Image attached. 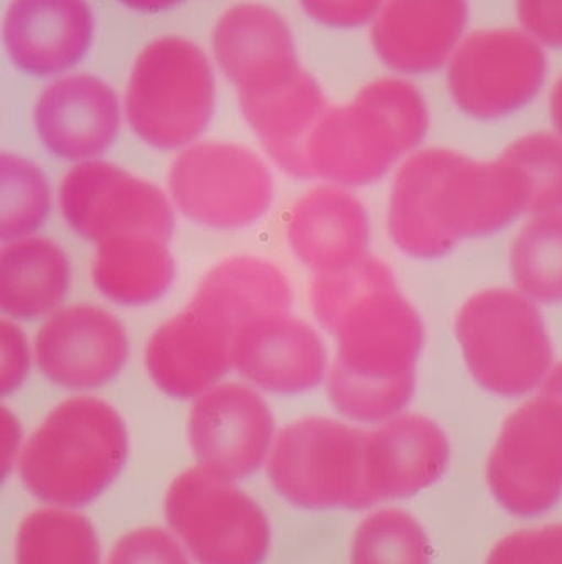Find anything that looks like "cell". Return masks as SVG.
<instances>
[{
  "label": "cell",
  "instance_id": "f546056e",
  "mask_svg": "<svg viewBox=\"0 0 562 564\" xmlns=\"http://www.w3.org/2000/svg\"><path fill=\"white\" fill-rule=\"evenodd\" d=\"M500 156L516 164L529 182V215L562 212V139L558 134L523 135Z\"/></svg>",
  "mask_w": 562,
  "mask_h": 564
},
{
  "label": "cell",
  "instance_id": "6da1fadb",
  "mask_svg": "<svg viewBox=\"0 0 562 564\" xmlns=\"http://www.w3.org/2000/svg\"><path fill=\"white\" fill-rule=\"evenodd\" d=\"M310 300L338 347L328 373L336 411L368 424L402 413L414 395L425 332L389 265L367 256L342 271L316 274Z\"/></svg>",
  "mask_w": 562,
  "mask_h": 564
},
{
  "label": "cell",
  "instance_id": "83f0119b",
  "mask_svg": "<svg viewBox=\"0 0 562 564\" xmlns=\"http://www.w3.org/2000/svg\"><path fill=\"white\" fill-rule=\"evenodd\" d=\"M352 564H431L430 538L404 510H377L355 532Z\"/></svg>",
  "mask_w": 562,
  "mask_h": 564
},
{
  "label": "cell",
  "instance_id": "4dcf8cb0",
  "mask_svg": "<svg viewBox=\"0 0 562 564\" xmlns=\"http://www.w3.org/2000/svg\"><path fill=\"white\" fill-rule=\"evenodd\" d=\"M487 564H562V524L507 535L491 550Z\"/></svg>",
  "mask_w": 562,
  "mask_h": 564
},
{
  "label": "cell",
  "instance_id": "4fadbf2b",
  "mask_svg": "<svg viewBox=\"0 0 562 564\" xmlns=\"http://www.w3.org/2000/svg\"><path fill=\"white\" fill-rule=\"evenodd\" d=\"M60 208L73 232L100 246L130 234H148L170 242L174 215L158 186L104 163L76 164L60 186Z\"/></svg>",
  "mask_w": 562,
  "mask_h": 564
},
{
  "label": "cell",
  "instance_id": "d4e9b609",
  "mask_svg": "<svg viewBox=\"0 0 562 564\" xmlns=\"http://www.w3.org/2000/svg\"><path fill=\"white\" fill-rule=\"evenodd\" d=\"M91 279L101 296L122 306H142L164 296L174 281L166 240L148 234L114 237L98 246Z\"/></svg>",
  "mask_w": 562,
  "mask_h": 564
},
{
  "label": "cell",
  "instance_id": "44dd1931",
  "mask_svg": "<svg viewBox=\"0 0 562 564\" xmlns=\"http://www.w3.org/2000/svg\"><path fill=\"white\" fill-rule=\"evenodd\" d=\"M238 104L253 134L284 173L313 177L307 141L329 106L316 78L303 65L278 80L238 94Z\"/></svg>",
  "mask_w": 562,
  "mask_h": 564
},
{
  "label": "cell",
  "instance_id": "30bf717a",
  "mask_svg": "<svg viewBox=\"0 0 562 564\" xmlns=\"http://www.w3.org/2000/svg\"><path fill=\"white\" fill-rule=\"evenodd\" d=\"M171 198L181 214L203 227L237 230L269 210L274 183L256 152L231 142L184 149L170 170Z\"/></svg>",
  "mask_w": 562,
  "mask_h": 564
},
{
  "label": "cell",
  "instance_id": "e575fe53",
  "mask_svg": "<svg viewBox=\"0 0 562 564\" xmlns=\"http://www.w3.org/2000/svg\"><path fill=\"white\" fill-rule=\"evenodd\" d=\"M30 369V348L21 329L2 322V394L14 392Z\"/></svg>",
  "mask_w": 562,
  "mask_h": 564
},
{
  "label": "cell",
  "instance_id": "cb8c5ba5",
  "mask_svg": "<svg viewBox=\"0 0 562 564\" xmlns=\"http://www.w3.org/2000/svg\"><path fill=\"white\" fill-rule=\"evenodd\" d=\"M72 269L62 247L41 237L12 240L0 253V306L15 319L47 315L65 300Z\"/></svg>",
  "mask_w": 562,
  "mask_h": 564
},
{
  "label": "cell",
  "instance_id": "9a60e30c",
  "mask_svg": "<svg viewBox=\"0 0 562 564\" xmlns=\"http://www.w3.org/2000/svg\"><path fill=\"white\" fill-rule=\"evenodd\" d=\"M34 358L51 382L90 391L119 376L129 358V340L116 316L78 304L55 313L41 326Z\"/></svg>",
  "mask_w": 562,
  "mask_h": 564
},
{
  "label": "cell",
  "instance_id": "d6a6232c",
  "mask_svg": "<svg viewBox=\"0 0 562 564\" xmlns=\"http://www.w3.org/2000/svg\"><path fill=\"white\" fill-rule=\"evenodd\" d=\"M301 11L332 30H355L374 22L386 0H298Z\"/></svg>",
  "mask_w": 562,
  "mask_h": 564
},
{
  "label": "cell",
  "instance_id": "7c38bea8",
  "mask_svg": "<svg viewBox=\"0 0 562 564\" xmlns=\"http://www.w3.org/2000/svg\"><path fill=\"white\" fill-rule=\"evenodd\" d=\"M548 58L526 31H476L454 51L447 88L476 120H498L529 106L544 87Z\"/></svg>",
  "mask_w": 562,
  "mask_h": 564
},
{
  "label": "cell",
  "instance_id": "484cf974",
  "mask_svg": "<svg viewBox=\"0 0 562 564\" xmlns=\"http://www.w3.org/2000/svg\"><path fill=\"white\" fill-rule=\"evenodd\" d=\"M15 564H101L97 532L73 509L34 510L19 528Z\"/></svg>",
  "mask_w": 562,
  "mask_h": 564
},
{
  "label": "cell",
  "instance_id": "277c9868",
  "mask_svg": "<svg viewBox=\"0 0 562 564\" xmlns=\"http://www.w3.org/2000/svg\"><path fill=\"white\" fill-rule=\"evenodd\" d=\"M129 456V434L116 409L95 398L56 405L19 453V477L51 507L78 509L116 481Z\"/></svg>",
  "mask_w": 562,
  "mask_h": 564
},
{
  "label": "cell",
  "instance_id": "d590c367",
  "mask_svg": "<svg viewBox=\"0 0 562 564\" xmlns=\"http://www.w3.org/2000/svg\"><path fill=\"white\" fill-rule=\"evenodd\" d=\"M117 2L133 12L159 14V12L171 11L183 0H117Z\"/></svg>",
  "mask_w": 562,
  "mask_h": 564
},
{
  "label": "cell",
  "instance_id": "ba28073f",
  "mask_svg": "<svg viewBox=\"0 0 562 564\" xmlns=\"http://www.w3.org/2000/svg\"><path fill=\"white\" fill-rule=\"evenodd\" d=\"M367 433L328 417H303L279 433L267 459L275 492L298 509L374 506L365 484Z\"/></svg>",
  "mask_w": 562,
  "mask_h": 564
},
{
  "label": "cell",
  "instance_id": "8992f818",
  "mask_svg": "<svg viewBox=\"0 0 562 564\" xmlns=\"http://www.w3.org/2000/svg\"><path fill=\"white\" fill-rule=\"evenodd\" d=\"M217 84L212 59L183 36L145 44L127 78L123 112L133 134L151 148H190L215 112Z\"/></svg>",
  "mask_w": 562,
  "mask_h": 564
},
{
  "label": "cell",
  "instance_id": "9c48e42d",
  "mask_svg": "<svg viewBox=\"0 0 562 564\" xmlns=\"http://www.w3.org/2000/svg\"><path fill=\"white\" fill-rule=\"evenodd\" d=\"M171 531L198 564H262L271 524L262 507L235 487L195 467L174 478L164 500Z\"/></svg>",
  "mask_w": 562,
  "mask_h": 564
},
{
  "label": "cell",
  "instance_id": "7a4b0ae2",
  "mask_svg": "<svg viewBox=\"0 0 562 564\" xmlns=\"http://www.w3.org/2000/svg\"><path fill=\"white\" fill-rule=\"evenodd\" d=\"M529 202L527 177L504 156L476 161L451 149H422L397 170L387 228L397 249L430 261L500 232L529 214Z\"/></svg>",
  "mask_w": 562,
  "mask_h": 564
},
{
  "label": "cell",
  "instance_id": "8fae6325",
  "mask_svg": "<svg viewBox=\"0 0 562 564\" xmlns=\"http://www.w3.org/2000/svg\"><path fill=\"white\" fill-rule=\"evenodd\" d=\"M497 502L517 518H536L562 499V408L539 394L508 414L487 464Z\"/></svg>",
  "mask_w": 562,
  "mask_h": 564
},
{
  "label": "cell",
  "instance_id": "836d02e7",
  "mask_svg": "<svg viewBox=\"0 0 562 564\" xmlns=\"http://www.w3.org/2000/svg\"><path fill=\"white\" fill-rule=\"evenodd\" d=\"M517 15L539 44L562 50V0H517Z\"/></svg>",
  "mask_w": 562,
  "mask_h": 564
},
{
  "label": "cell",
  "instance_id": "52a82bcc",
  "mask_svg": "<svg viewBox=\"0 0 562 564\" xmlns=\"http://www.w3.org/2000/svg\"><path fill=\"white\" fill-rule=\"evenodd\" d=\"M454 335L472 379L500 398L539 391L554 366L539 304L516 288L473 294L456 313Z\"/></svg>",
  "mask_w": 562,
  "mask_h": 564
},
{
  "label": "cell",
  "instance_id": "e0dca14e",
  "mask_svg": "<svg viewBox=\"0 0 562 564\" xmlns=\"http://www.w3.org/2000/svg\"><path fill=\"white\" fill-rule=\"evenodd\" d=\"M95 19L87 0H11L2 19V43L25 75H68L90 51Z\"/></svg>",
  "mask_w": 562,
  "mask_h": 564
},
{
  "label": "cell",
  "instance_id": "1f68e13d",
  "mask_svg": "<svg viewBox=\"0 0 562 564\" xmlns=\"http://www.w3.org/2000/svg\"><path fill=\"white\" fill-rule=\"evenodd\" d=\"M187 551L171 532L141 528L123 535L110 551L107 564H190Z\"/></svg>",
  "mask_w": 562,
  "mask_h": 564
},
{
  "label": "cell",
  "instance_id": "8d00e7d4",
  "mask_svg": "<svg viewBox=\"0 0 562 564\" xmlns=\"http://www.w3.org/2000/svg\"><path fill=\"white\" fill-rule=\"evenodd\" d=\"M539 394L558 402L562 408V362L552 366L551 372L548 373L539 389Z\"/></svg>",
  "mask_w": 562,
  "mask_h": 564
},
{
  "label": "cell",
  "instance_id": "ac0fdd59",
  "mask_svg": "<svg viewBox=\"0 0 562 564\" xmlns=\"http://www.w3.org/2000/svg\"><path fill=\"white\" fill-rule=\"evenodd\" d=\"M451 448L444 431L430 417L400 413L367 433L365 484L371 502L409 499L436 484Z\"/></svg>",
  "mask_w": 562,
  "mask_h": 564
},
{
  "label": "cell",
  "instance_id": "4316f807",
  "mask_svg": "<svg viewBox=\"0 0 562 564\" xmlns=\"http://www.w3.org/2000/svg\"><path fill=\"white\" fill-rule=\"evenodd\" d=\"M514 286L538 304L562 303V212L532 215L510 246Z\"/></svg>",
  "mask_w": 562,
  "mask_h": 564
},
{
  "label": "cell",
  "instance_id": "d6986e66",
  "mask_svg": "<svg viewBox=\"0 0 562 564\" xmlns=\"http://www.w3.org/2000/svg\"><path fill=\"white\" fill-rule=\"evenodd\" d=\"M466 24L468 0H386L371 24V46L393 72L424 75L453 58Z\"/></svg>",
  "mask_w": 562,
  "mask_h": 564
},
{
  "label": "cell",
  "instance_id": "603a6c76",
  "mask_svg": "<svg viewBox=\"0 0 562 564\" xmlns=\"http://www.w3.org/2000/svg\"><path fill=\"white\" fill-rule=\"evenodd\" d=\"M285 236L304 265L326 274L367 258L370 221L354 193L343 186H316L289 212Z\"/></svg>",
  "mask_w": 562,
  "mask_h": 564
},
{
  "label": "cell",
  "instance_id": "74e56055",
  "mask_svg": "<svg viewBox=\"0 0 562 564\" xmlns=\"http://www.w3.org/2000/svg\"><path fill=\"white\" fill-rule=\"evenodd\" d=\"M549 107H551V119L554 123L555 134L562 139V76L552 88Z\"/></svg>",
  "mask_w": 562,
  "mask_h": 564
},
{
  "label": "cell",
  "instance_id": "7402d4cb",
  "mask_svg": "<svg viewBox=\"0 0 562 564\" xmlns=\"http://www.w3.org/2000/svg\"><path fill=\"white\" fill-rule=\"evenodd\" d=\"M212 55L237 94L278 80L301 66L291 25L260 2L231 6L217 19Z\"/></svg>",
  "mask_w": 562,
  "mask_h": 564
},
{
  "label": "cell",
  "instance_id": "5b68a950",
  "mask_svg": "<svg viewBox=\"0 0 562 564\" xmlns=\"http://www.w3.org/2000/svg\"><path fill=\"white\" fill-rule=\"evenodd\" d=\"M259 318L256 303L212 269L183 312L152 333L144 355L152 382L174 399L199 398L234 367L238 333Z\"/></svg>",
  "mask_w": 562,
  "mask_h": 564
},
{
  "label": "cell",
  "instance_id": "ffe728a7",
  "mask_svg": "<svg viewBox=\"0 0 562 564\" xmlns=\"http://www.w3.org/2000/svg\"><path fill=\"white\" fill-rule=\"evenodd\" d=\"M231 360L256 388L284 395L316 388L328 366L320 335L289 313L247 325L238 333Z\"/></svg>",
  "mask_w": 562,
  "mask_h": 564
},
{
  "label": "cell",
  "instance_id": "5bb4252c",
  "mask_svg": "<svg viewBox=\"0 0 562 564\" xmlns=\"http://www.w3.org/2000/svg\"><path fill=\"white\" fill-rule=\"evenodd\" d=\"M187 440L198 467L221 480L256 474L274 446V417L263 399L244 383H217L196 398Z\"/></svg>",
  "mask_w": 562,
  "mask_h": 564
},
{
  "label": "cell",
  "instance_id": "3957f363",
  "mask_svg": "<svg viewBox=\"0 0 562 564\" xmlns=\"http://www.w3.org/2000/svg\"><path fill=\"white\" fill-rule=\"evenodd\" d=\"M430 112L421 91L399 78L365 85L346 106L328 107L307 141L311 176L357 188L386 176L424 141Z\"/></svg>",
  "mask_w": 562,
  "mask_h": 564
},
{
  "label": "cell",
  "instance_id": "2e32d148",
  "mask_svg": "<svg viewBox=\"0 0 562 564\" xmlns=\"http://www.w3.org/2000/svg\"><path fill=\"white\" fill-rule=\"evenodd\" d=\"M33 119L37 138L53 156L94 161L119 134V97L98 76L68 73L41 91Z\"/></svg>",
  "mask_w": 562,
  "mask_h": 564
},
{
  "label": "cell",
  "instance_id": "f1b7e54d",
  "mask_svg": "<svg viewBox=\"0 0 562 564\" xmlns=\"http://www.w3.org/2000/svg\"><path fill=\"white\" fill-rule=\"evenodd\" d=\"M0 180V236L4 242H12L30 236L44 224L50 214V186L36 164L15 154L2 156Z\"/></svg>",
  "mask_w": 562,
  "mask_h": 564
}]
</instances>
